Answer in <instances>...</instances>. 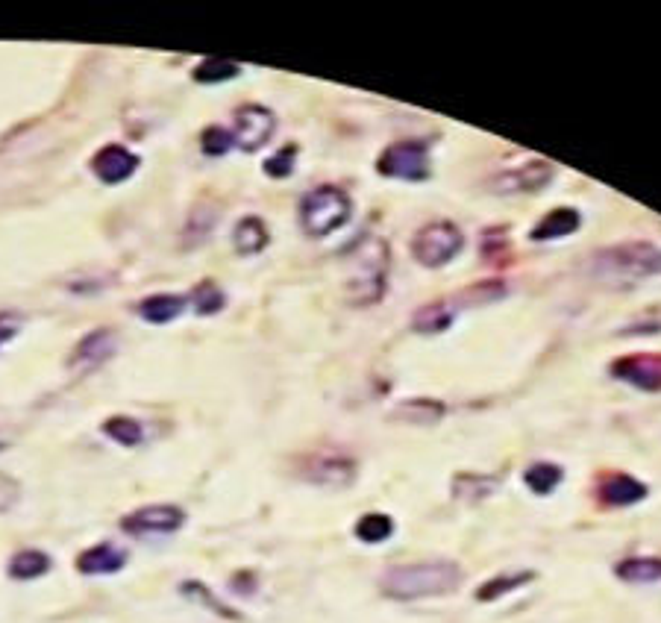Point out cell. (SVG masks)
Instances as JSON below:
<instances>
[{
	"label": "cell",
	"instance_id": "1",
	"mask_svg": "<svg viewBox=\"0 0 661 623\" xmlns=\"http://www.w3.org/2000/svg\"><path fill=\"white\" fill-rule=\"evenodd\" d=\"M388 271H391L388 241L365 233L347 250V280H344L347 303L356 309L377 306L388 291Z\"/></svg>",
	"mask_w": 661,
	"mask_h": 623
},
{
	"label": "cell",
	"instance_id": "2",
	"mask_svg": "<svg viewBox=\"0 0 661 623\" xmlns=\"http://www.w3.org/2000/svg\"><path fill=\"white\" fill-rule=\"evenodd\" d=\"M459 585H462V568L447 559L394 565L379 576V591L388 600H400V603L444 597V594H453Z\"/></svg>",
	"mask_w": 661,
	"mask_h": 623
},
{
	"label": "cell",
	"instance_id": "3",
	"mask_svg": "<svg viewBox=\"0 0 661 623\" xmlns=\"http://www.w3.org/2000/svg\"><path fill=\"white\" fill-rule=\"evenodd\" d=\"M594 274L603 280L661 277V247L653 241H620L594 253Z\"/></svg>",
	"mask_w": 661,
	"mask_h": 623
},
{
	"label": "cell",
	"instance_id": "4",
	"mask_svg": "<svg viewBox=\"0 0 661 623\" xmlns=\"http://www.w3.org/2000/svg\"><path fill=\"white\" fill-rule=\"evenodd\" d=\"M353 215L350 194L341 192L338 186H318L300 200V230L309 239H327L347 227Z\"/></svg>",
	"mask_w": 661,
	"mask_h": 623
},
{
	"label": "cell",
	"instance_id": "5",
	"mask_svg": "<svg viewBox=\"0 0 661 623\" xmlns=\"http://www.w3.org/2000/svg\"><path fill=\"white\" fill-rule=\"evenodd\" d=\"M465 250V236L453 221H432L412 239V256L424 268H444Z\"/></svg>",
	"mask_w": 661,
	"mask_h": 623
},
{
	"label": "cell",
	"instance_id": "6",
	"mask_svg": "<svg viewBox=\"0 0 661 623\" xmlns=\"http://www.w3.org/2000/svg\"><path fill=\"white\" fill-rule=\"evenodd\" d=\"M377 171L388 180L403 183H424L429 177V144L426 142H394L388 144L377 159Z\"/></svg>",
	"mask_w": 661,
	"mask_h": 623
},
{
	"label": "cell",
	"instance_id": "7",
	"mask_svg": "<svg viewBox=\"0 0 661 623\" xmlns=\"http://www.w3.org/2000/svg\"><path fill=\"white\" fill-rule=\"evenodd\" d=\"M233 142L241 147L244 153H256L259 147L271 142V136L277 133V115L268 106L259 103H247L241 106L233 118Z\"/></svg>",
	"mask_w": 661,
	"mask_h": 623
},
{
	"label": "cell",
	"instance_id": "8",
	"mask_svg": "<svg viewBox=\"0 0 661 623\" xmlns=\"http://www.w3.org/2000/svg\"><path fill=\"white\" fill-rule=\"evenodd\" d=\"M183 524H186V512H183L180 506L156 503V506H144V509L130 512V515L121 521V529H124L127 535L144 538V535H171V532H177Z\"/></svg>",
	"mask_w": 661,
	"mask_h": 623
},
{
	"label": "cell",
	"instance_id": "9",
	"mask_svg": "<svg viewBox=\"0 0 661 623\" xmlns=\"http://www.w3.org/2000/svg\"><path fill=\"white\" fill-rule=\"evenodd\" d=\"M614 380L626 385H635L641 391H650L656 394L661 391V356L659 353H632V356H623L612 362L609 368Z\"/></svg>",
	"mask_w": 661,
	"mask_h": 623
},
{
	"label": "cell",
	"instance_id": "10",
	"mask_svg": "<svg viewBox=\"0 0 661 623\" xmlns=\"http://www.w3.org/2000/svg\"><path fill=\"white\" fill-rule=\"evenodd\" d=\"M556 168L544 159H529L518 168L503 171L500 177H494V189L500 194H535L550 186Z\"/></svg>",
	"mask_w": 661,
	"mask_h": 623
},
{
	"label": "cell",
	"instance_id": "11",
	"mask_svg": "<svg viewBox=\"0 0 661 623\" xmlns=\"http://www.w3.org/2000/svg\"><path fill=\"white\" fill-rule=\"evenodd\" d=\"M118 350V338L112 330H92L89 336H83L77 341V347L71 350L68 368L74 374H92L100 365H106Z\"/></svg>",
	"mask_w": 661,
	"mask_h": 623
},
{
	"label": "cell",
	"instance_id": "12",
	"mask_svg": "<svg viewBox=\"0 0 661 623\" xmlns=\"http://www.w3.org/2000/svg\"><path fill=\"white\" fill-rule=\"evenodd\" d=\"M303 477L315 485H330V488H347L356 480V462L344 453H318L306 459Z\"/></svg>",
	"mask_w": 661,
	"mask_h": 623
},
{
	"label": "cell",
	"instance_id": "13",
	"mask_svg": "<svg viewBox=\"0 0 661 623\" xmlns=\"http://www.w3.org/2000/svg\"><path fill=\"white\" fill-rule=\"evenodd\" d=\"M139 156L133 150H127L124 144H106L103 150H97V156L92 159V171L100 183L106 186H118V183H127L136 168H139Z\"/></svg>",
	"mask_w": 661,
	"mask_h": 623
},
{
	"label": "cell",
	"instance_id": "14",
	"mask_svg": "<svg viewBox=\"0 0 661 623\" xmlns=\"http://www.w3.org/2000/svg\"><path fill=\"white\" fill-rule=\"evenodd\" d=\"M647 497V485L641 480H635L632 474L614 471V474H603L597 480V500L606 509H626L635 506Z\"/></svg>",
	"mask_w": 661,
	"mask_h": 623
},
{
	"label": "cell",
	"instance_id": "15",
	"mask_svg": "<svg viewBox=\"0 0 661 623\" xmlns=\"http://www.w3.org/2000/svg\"><path fill=\"white\" fill-rule=\"evenodd\" d=\"M579 227H582V215H579V209H573V206H556V209H550V212L532 227L529 239L559 241V239H567V236H573Z\"/></svg>",
	"mask_w": 661,
	"mask_h": 623
},
{
	"label": "cell",
	"instance_id": "16",
	"mask_svg": "<svg viewBox=\"0 0 661 623\" xmlns=\"http://www.w3.org/2000/svg\"><path fill=\"white\" fill-rule=\"evenodd\" d=\"M127 565V553L118 550L115 544H95L77 556V571L86 576L118 574Z\"/></svg>",
	"mask_w": 661,
	"mask_h": 623
},
{
	"label": "cell",
	"instance_id": "17",
	"mask_svg": "<svg viewBox=\"0 0 661 623\" xmlns=\"http://www.w3.org/2000/svg\"><path fill=\"white\" fill-rule=\"evenodd\" d=\"M189 306V294H150L139 303V315L147 324H171Z\"/></svg>",
	"mask_w": 661,
	"mask_h": 623
},
{
	"label": "cell",
	"instance_id": "18",
	"mask_svg": "<svg viewBox=\"0 0 661 623\" xmlns=\"http://www.w3.org/2000/svg\"><path fill=\"white\" fill-rule=\"evenodd\" d=\"M444 415H447L444 403L429 400V397L403 400V403L391 412V418H397V421H403V424H412V427H432V424H438Z\"/></svg>",
	"mask_w": 661,
	"mask_h": 623
},
{
	"label": "cell",
	"instance_id": "19",
	"mask_svg": "<svg viewBox=\"0 0 661 623\" xmlns=\"http://www.w3.org/2000/svg\"><path fill=\"white\" fill-rule=\"evenodd\" d=\"M271 233H268V224L259 218V215H244L233 230V244L241 256H256L268 247Z\"/></svg>",
	"mask_w": 661,
	"mask_h": 623
},
{
	"label": "cell",
	"instance_id": "20",
	"mask_svg": "<svg viewBox=\"0 0 661 623\" xmlns=\"http://www.w3.org/2000/svg\"><path fill=\"white\" fill-rule=\"evenodd\" d=\"M614 576L629 582V585H650L661 579V559L659 556H629L614 565Z\"/></svg>",
	"mask_w": 661,
	"mask_h": 623
},
{
	"label": "cell",
	"instance_id": "21",
	"mask_svg": "<svg viewBox=\"0 0 661 623\" xmlns=\"http://www.w3.org/2000/svg\"><path fill=\"white\" fill-rule=\"evenodd\" d=\"M500 488V477L491 474H456L453 477V497L462 503H482Z\"/></svg>",
	"mask_w": 661,
	"mask_h": 623
},
{
	"label": "cell",
	"instance_id": "22",
	"mask_svg": "<svg viewBox=\"0 0 661 623\" xmlns=\"http://www.w3.org/2000/svg\"><path fill=\"white\" fill-rule=\"evenodd\" d=\"M453 309L444 306V303H429V306H421L412 318V330L421 333V336H441L453 327Z\"/></svg>",
	"mask_w": 661,
	"mask_h": 623
},
{
	"label": "cell",
	"instance_id": "23",
	"mask_svg": "<svg viewBox=\"0 0 661 623\" xmlns=\"http://www.w3.org/2000/svg\"><path fill=\"white\" fill-rule=\"evenodd\" d=\"M532 579H535L532 571L491 576V579H485V582L476 588V600H479V603H494V600H500V597H506V594H512V591H518L523 585H529Z\"/></svg>",
	"mask_w": 661,
	"mask_h": 623
},
{
	"label": "cell",
	"instance_id": "24",
	"mask_svg": "<svg viewBox=\"0 0 661 623\" xmlns=\"http://www.w3.org/2000/svg\"><path fill=\"white\" fill-rule=\"evenodd\" d=\"M562 480H565V471L559 465H553V462H535V465H529L523 471V485L532 494H538V497L553 494L562 485Z\"/></svg>",
	"mask_w": 661,
	"mask_h": 623
},
{
	"label": "cell",
	"instance_id": "25",
	"mask_svg": "<svg viewBox=\"0 0 661 623\" xmlns=\"http://www.w3.org/2000/svg\"><path fill=\"white\" fill-rule=\"evenodd\" d=\"M238 74H241V65L230 62V59H218V56L197 62V65H194V71H191L194 83H200V86L227 83V80H233V77H238Z\"/></svg>",
	"mask_w": 661,
	"mask_h": 623
},
{
	"label": "cell",
	"instance_id": "26",
	"mask_svg": "<svg viewBox=\"0 0 661 623\" xmlns=\"http://www.w3.org/2000/svg\"><path fill=\"white\" fill-rule=\"evenodd\" d=\"M50 556L42 550H18L9 562L12 579H39L50 571Z\"/></svg>",
	"mask_w": 661,
	"mask_h": 623
},
{
	"label": "cell",
	"instance_id": "27",
	"mask_svg": "<svg viewBox=\"0 0 661 623\" xmlns=\"http://www.w3.org/2000/svg\"><path fill=\"white\" fill-rule=\"evenodd\" d=\"M103 432H106V438H112V441L121 444V447H139L144 441V427L136 418H130V415H112V418H106V421H103Z\"/></svg>",
	"mask_w": 661,
	"mask_h": 623
},
{
	"label": "cell",
	"instance_id": "28",
	"mask_svg": "<svg viewBox=\"0 0 661 623\" xmlns=\"http://www.w3.org/2000/svg\"><path fill=\"white\" fill-rule=\"evenodd\" d=\"M353 532H356V538L362 544H382V541H388L394 535V521L388 515H382V512H368V515L359 518V524H356Z\"/></svg>",
	"mask_w": 661,
	"mask_h": 623
},
{
	"label": "cell",
	"instance_id": "29",
	"mask_svg": "<svg viewBox=\"0 0 661 623\" xmlns=\"http://www.w3.org/2000/svg\"><path fill=\"white\" fill-rule=\"evenodd\" d=\"M189 303L194 306L197 315H215V312L224 309L227 297H224V291L215 283H197V286L191 288Z\"/></svg>",
	"mask_w": 661,
	"mask_h": 623
},
{
	"label": "cell",
	"instance_id": "30",
	"mask_svg": "<svg viewBox=\"0 0 661 623\" xmlns=\"http://www.w3.org/2000/svg\"><path fill=\"white\" fill-rule=\"evenodd\" d=\"M294 162H297V144H285L280 147L277 153H271L268 159H265V174L271 177V180H283V177H291V171H294Z\"/></svg>",
	"mask_w": 661,
	"mask_h": 623
},
{
	"label": "cell",
	"instance_id": "31",
	"mask_svg": "<svg viewBox=\"0 0 661 623\" xmlns=\"http://www.w3.org/2000/svg\"><path fill=\"white\" fill-rule=\"evenodd\" d=\"M200 144H203V153H206V156H224V153H230V150L236 147L233 133H230L227 127H218V124L203 130Z\"/></svg>",
	"mask_w": 661,
	"mask_h": 623
},
{
	"label": "cell",
	"instance_id": "32",
	"mask_svg": "<svg viewBox=\"0 0 661 623\" xmlns=\"http://www.w3.org/2000/svg\"><path fill=\"white\" fill-rule=\"evenodd\" d=\"M183 594H186V597H194V600H200L206 609H215V612H218V615H224V618H238L233 609H227V606H224L218 597H212V594H209V591H206L200 582H183Z\"/></svg>",
	"mask_w": 661,
	"mask_h": 623
},
{
	"label": "cell",
	"instance_id": "33",
	"mask_svg": "<svg viewBox=\"0 0 661 623\" xmlns=\"http://www.w3.org/2000/svg\"><path fill=\"white\" fill-rule=\"evenodd\" d=\"M21 327H24V318L18 312H12V309L0 312V350L21 333Z\"/></svg>",
	"mask_w": 661,
	"mask_h": 623
},
{
	"label": "cell",
	"instance_id": "34",
	"mask_svg": "<svg viewBox=\"0 0 661 623\" xmlns=\"http://www.w3.org/2000/svg\"><path fill=\"white\" fill-rule=\"evenodd\" d=\"M9 444H12V438H9V432L0 430V453H3V450H6Z\"/></svg>",
	"mask_w": 661,
	"mask_h": 623
}]
</instances>
